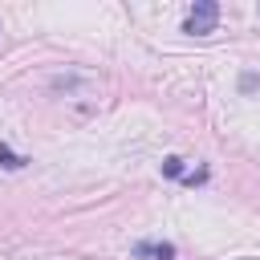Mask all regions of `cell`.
Returning <instances> with one entry per match:
<instances>
[{
	"label": "cell",
	"instance_id": "cell-1",
	"mask_svg": "<svg viewBox=\"0 0 260 260\" xmlns=\"http://www.w3.org/2000/svg\"><path fill=\"white\" fill-rule=\"evenodd\" d=\"M215 24H219V4H215V0H199V4L187 12L183 32H191V37H207V32H215Z\"/></svg>",
	"mask_w": 260,
	"mask_h": 260
},
{
	"label": "cell",
	"instance_id": "cell-2",
	"mask_svg": "<svg viewBox=\"0 0 260 260\" xmlns=\"http://www.w3.org/2000/svg\"><path fill=\"white\" fill-rule=\"evenodd\" d=\"M134 252H138V256H150V260H175V244H167V240H162V244H158V240H154V244L146 240V244H138Z\"/></svg>",
	"mask_w": 260,
	"mask_h": 260
},
{
	"label": "cell",
	"instance_id": "cell-3",
	"mask_svg": "<svg viewBox=\"0 0 260 260\" xmlns=\"http://www.w3.org/2000/svg\"><path fill=\"white\" fill-rule=\"evenodd\" d=\"M0 167H8V171H16V167H24V158H20V154H12L8 146H0Z\"/></svg>",
	"mask_w": 260,
	"mask_h": 260
},
{
	"label": "cell",
	"instance_id": "cell-4",
	"mask_svg": "<svg viewBox=\"0 0 260 260\" xmlns=\"http://www.w3.org/2000/svg\"><path fill=\"white\" fill-rule=\"evenodd\" d=\"M162 175H171V179H183V158H175V154H171V158L162 162Z\"/></svg>",
	"mask_w": 260,
	"mask_h": 260
},
{
	"label": "cell",
	"instance_id": "cell-5",
	"mask_svg": "<svg viewBox=\"0 0 260 260\" xmlns=\"http://www.w3.org/2000/svg\"><path fill=\"white\" fill-rule=\"evenodd\" d=\"M256 85H260V77H256V73H240V89H244V93H252Z\"/></svg>",
	"mask_w": 260,
	"mask_h": 260
}]
</instances>
